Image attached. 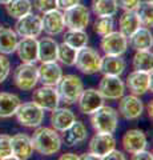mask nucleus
<instances>
[{
  "label": "nucleus",
  "instance_id": "nucleus-36",
  "mask_svg": "<svg viewBox=\"0 0 153 160\" xmlns=\"http://www.w3.org/2000/svg\"><path fill=\"white\" fill-rule=\"evenodd\" d=\"M16 159L12 155L11 148V136L9 135H0V160H11Z\"/></svg>",
  "mask_w": 153,
  "mask_h": 160
},
{
  "label": "nucleus",
  "instance_id": "nucleus-27",
  "mask_svg": "<svg viewBox=\"0 0 153 160\" xmlns=\"http://www.w3.org/2000/svg\"><path fill=\"white\" fill-rule=\"evenodd\" d=\"M22 100L16 93L0 92V118L8 119L15 116L16 109L20 106Z\"/></svg>",
  "mask_w": 153,
  "mask_h": 160
},
{
  "label": "nucleus",
  "instance_id": "nucleus-25",
  "mask_svg": "<svg viewBox=\"0 0 153 160\" xmlns=\"http://www.w3.org/2000/svg\"><path fill=\"white\" fill-rule=\"evenodd\" d=\"M63 133H64V142H65L67 146L75 147V146H79L80 143L85 142V139L88 136V129L83 122L75 120L71 124V127Z\"/></svg>",
  "mask_w": 153,
  "mask_h": 160
},
{
  "label": "nucleus",
  "instance_id": "nucleus-22",
  "mask_svg": "<svg viewBox=\"0 0 153 160\" xmlns=\"http://www.w3.org/2000/svg\"><path fill=\"white\" fill-rule=\"evenodd\" d=\"M128 46L135 51L151 49L153 46V35L151 32V28L140 27L136 32H133L128 38Z\"/></svg>",
  "mask_w": 153,
  "mask_h": 160
},
{
  "label": "nucleus",
  "instance_id": "nucleus-45",
  "mask_svg": "<svg viewBox=\"0 0 153 160\" xmlns=\"http://www.w3.org/2000/svg\"><path fill=\"white\" fill-rule=\"evenodd\" d=\"M146 108H148V116H149V119L152 120V119H153V112H152V108H153V102H152V100H151L149 103H148Z\"/></svg>",
  "mask_w": 153,
  "mask_h": 160
},
{
  "label": "nucleus",
  "instance_id": "nucleus-13",
  "mask_svg": "<svg viewBox=\"0 0 153 160\" xmlns=\"http://www.w3.org/2000/svg\"><path fill=\"white\" fill-rule=\"evenodd\" d=\"M100 48L104 52V55L122 56L128 49V39L118 31H112L101 36Z\"/></svg>",
  "mask_w": 153,
  "mask_h": 160
},
{
  "label": "nucleus",
  "instance_id": "nucleus-4",
  "mask_svg": "<svg viewBox=\"0 0 153 160\" xmlns=\"http://www.w3.org/2000/svg\"><path fill=\"white\" fill-rule=\"evenodd\" d=\"M15 116H16V120L20 126L26 128H36L41 126V123L44 122L45 112H44L43 108H40L33 102H28V103H20V106L16 109Z\"/></svg>",
  "mask_w": 153,
  "mask_h": 160
},
{
  "label": "nucleus",
  "instance_id": "nucleus-18",
  "mask_svg": "<svg viewBox=\"0 0 153 160\" xmlns=\"http://www.w3.org/2000/svg\"><path fill=\"white\" fill-rule=\"evenodd\" d=\"M121 144L124 151L129 155H133L139 151L145 149L148 146V139L144 131L141 129H128V131L122 135Z\"/></svg>",
  "mask_w": 153,
  "mask_h": 160
},
{
  "label": "nucleus",
  "instance_id": "nucleus-35",
  "mask_svg": "<svg viewBox=\"0 0 153 160\" xmlns=\"http://www.w3.org/2000/svg\"><path fill=\"white\" fill-rule=\"evenodd\" d=\"M112 31H115V19H113V16L97 18L96 22L93 23V32L98 36H104V35Z\"/></svg>",
  "mask_w": 153,
  "mask_h": 160
},
{
  "label": "nucleus",
  "instance_id": "nucleus-43",
  "mask_svg": "<svg viewBox=\"0 0 153 160\" xmlns=\"http://www.w3.org/2000/svg\"><path fill=\"white\" fill-rule=\"evenodd\" d=\"M79 160L80 159V156L79 155H76V153H72V152H68V153H64V155H61L60 156V160Z\"/></svg>",
  "mask_w": 153,
  "mask_h": 160
},
{
  "label": "nucleus",
  "instance_id": "nucleus-14",
  "mask_svg": "<svg viewBox=\"0 0 153 160\" xmlns=\"http://www.w3.org/2000/svg\"><path fill=\"white\" fill-rule=\"evenodd\" d=\"M37 76L39 83H41L43 86L56 87L63 78L61 66L57 63V60L56 62H43L37 67Z\"/></svg>",
  "mask_w": 153,
  "mask_h": 160
},
{
  "label": "nucleus",
  "instance_id": "nucleus-40",
  "mask_svg": "<svg viewBox=\"0 0 153 160\" xmlns=\"http://www.w3.org/2000/svg\"><path fill=\"white\" fill-rule=\"evenodd\" d=\"M105 160H124L125 159V153L122 151H118V149L113 148L109 153H107L104 156Z\"/></svg>",
  "mask_w": 153,
  "mask_h": 160
},
{
  "label": "nucleus",
  "instance_id": "nucleus-29",
  "mask_svg": "<svg viewBox=\"0 0 153 160\" xmlns=\"http://www.w3.org/2000/svg\"><path fill=\"white\" fill-rule=\"evenodd\" d=\"M91 11L96 18L115 16L118 11L116 0H92Z\"/></svg>",
  "mask_w": 153,
  "mask_h": 160
},
{
  "label": "nucleus",
  "instance_id": "nucleus-46",
  "mask_svg": "<svg viewBox=\"0 0 153 160\" xmlns=\"http://www.w3.org/2000/svg\"><path fill=\"white\" fill-rule=\"evenodd\" d=\"M8 2H11V0H0V4H2V6H6Z\"/></svg>",
  "mask_w": 153,
  "mask_h": 160
},
{
  "label": "nucleus",
  "instance_id": "nucleus-23",
  "mask_svg": "<svg viewBox=\"0 0 153 160\" xmlns=\"http://www.w3.org/2000/svg\"><path fill=\"white\" fill-rule=\"evenodd\" d=\"M127 68V62L122 56H113V55H104L101 58L100 72L103 75L111 76H121Z\"/></svg>",
  "mask_w": 153,
  "mask_h": 160
},
{
  "label": "nucleus",
  "instance_id": "nucleus-1",
  "mask_svg": "<svg viewBox=\"0 0 153 160\" xmlns=\"http://www.w3.org/2000/svg\"><path fill=\"white\" fill-rule=\"evenodd\" d=\"M33 151L43 156H52L61 149L63 140L56 129L51 127H36L35 132L31 136Z\"/></svg>",
  "mask_w": 153,
  "mask_h": 160
},
{
  "label": "nucleus",
  "instance_id": "nucleus-21",
  "mask_svg": "<svg viewBox=\"0 0 153 160\" xmlns=\"http://www.w3.org/2000/svg\"><path fill=\"white\" fill-rule=\"evenodd\" d=\"M17 58L22 63H32L39 62L37 55V39L35 38H22L17 42L16 51Z\"/></svg>",
  "mask_w": 153,
  "mask_h": 160
},
{
  "label": "nucleus",
  "instance_id": "nucleus-9",
  "mask_svg": "<svg viewBox=\"0 0 153 160\" xmlns=\"http://www.w3.org/2000/svg\"><path fill=\"white\" fill-rule=\"evenodd\" d=\"M125 83L120 76L103 75L97 91L104 100H118L125 93Z\"/></svg>",
  "mask_w": 153,
  "mask_h": 160
},
{
  "label": "nucleus",
  "instance_id": "nucleus-20",
  "mask_svg": "<svg viewBox=\"0 0 153 160\" xmlns=\"http://www.w3.org/2000/svg\"><path fill=\"white\" fill-rule=\"evenodd\" d=\"M51 126L53 129H56L57 132H65L68 128L71 127V124L76 120L75 112L71 108L67 107H57L51 111Z\"/></svg>",
  "mask_w": 153,
  "mask_h": 160
},
{
  "label": "nucleus",
  "instance_id": "nucleus-15",
  "mask_svg": "<svg viewBox=\"0 0 153 160\" xmlns=\"http://www.w3.org/2000/svg\"><path fill=\"white\" fill-rule=\"evenodd\" d=\"M76 103H77V107L81 113L91 115L104 104V99H103V96L97 89H95V88L85 89L84 88Z\"/></svg>",
  "mask_w": 153,
  "mask_h": 160
},
{
  "label": "nucleus",
  "instance_id": "nucleus-33",
  "mask_svg": "<svg viewBox=\"0 0 153 160\" xmlns=\"http://www.w3.org/2000/svg\"><path fill=\"white\" fill-rule=\"evenodd\" d=\"M77 56V49L69 47L65 43L59 44L57 47V60L67 67H73Z\"/></svg>",
  "mask_w": 153,
  "mask_h": 160
},
{
  "label": "nucleus",
  "instance_id": "nucleus-39",
  "mask_svg": "<svg viewBox=\"0 0 153 160\" xmlns=\"http://www.w3.org/2000/svg\"><path fill=\"white\" fill-rule=\"evenodd\" d=\"M117 7L122 11H136L140 6L141 0H116Z\"/></svg>",
  "mask_w": 153,
  "mask_h": 160
},
{
  "label": "nucleus",
  "instance_id": "nucleus-6",
  "mask_svg": "<svg viewBox=\"0 0 153 160\" xmlns=\"http://www.w3.org/2000/svg\"><path fill=\"white\" fill-rule=\"evenodd\" d=\"M101 55L98 53L95 48L91 47H83L77 49V56L75 66L81 73L85 75H93L100 72V66H101Z\"/></svg>",
  "mask_w": 153,
  "mask_h": 160
},
{
  "label": "nucleus",
  "instance_id": "nucleus-34",
  "mask_svg": "<svg viewBox=\"0 0 153 160\" xmlns=\"http://www.w3.org/2000/svg\"><path fill=\"white\" fill-rule=\"evenodd\" d=\"M137 15H139V19L141 22V27L145 28H152L153 27V4L152 2H145L140 3V6L136 9Z\"/></svg>",
  "mask_w": 153,
  "mask_h": 160
},
{
  "label": "nucleus",
  "instance_id": "nucleus-5",
  "mask_svg": "<svg viewBox=\"0 0 153 160\" xmlns=\"http://www.w3.org/2000/svg\"><path fill=\"white\" fill-rule=\"evenodd\" d=\"M13 84L20 91H32L37 86V67L32 63H22L13 69Z\"/></svg>",
  "mask_w": 153,
  "mask_h": 160
},
{
  "label": "nucleus",
  "instance_id": "nucleus-7",
  "mask_svg": "<svg viewBox=\"0 0 153 160\" xmlns=\"http://www.w3.org/2000/svg\"><path fill=\"white\" fill-rule=\"evenodd\" d=\"M63 16L68 29H85L91 22L89 8L80 3L63 11Z\"/></svg>",
  "mask_w": 153,
  "mask_h": 160
},
{
  "label": "nucleus",
  "instance_id": "nucleus-12",
  "mask_svg": "<svg viewBox=\"0 0 153 160\" xmlns=\"http://www.w3.org/2000/svg\"><path fill=\"white\" fill-rule=\"evenodd\" d=\"M144 112V103L137 95H122L118 99V115L125 120H137Z\"/></svg>",
  "mask_w": 153,
  "mask_h": 160
},
{
  "label": "nucleus",
  "instance_id": "nucleus-17",
  "mask_svg": "<svg viewBox=\"0 0 153 160\" xmlns=\"http://www.w3.org/2000/svg\"><path fill=\"white\" fill-rule=\"evenodd\" d=\"M89 152L96 155L98 159H104L107 153H109L113 148H116V139L111 133L96 132L89 140Z\"/></svg>",
  "mask_w": 153,
  "mask_h": 160
},
{
  "label": "nucleus",
  "instance_id": "nucleus-2",
  "mask_svg": "<svg viewBox=\"0 0 153 160\" xmlns=\"http://www.w3.org/2000/svg\"><path fill=\"white\" fill-rule=\"evenodd\" d=\"M91 124L96 132L113 135L118 127V112L109 106H103L91 113Z\"/></svg>",
  "mask_w": 153,
  "mask_h": 160
},
{
  "label": "nucleus",
  "instance_id": "nucleus-41",
  "mask_svg": "<svg viewBox=\"0 0 153 160\" xmlns=\"http://www.w3.org/2000/svg\"><path fill=\"white\" fill-rule=\"evenodd\" d=\"M79 3H80V0H57V8L60 11H65V9L76 6Z\"/></svg>",
  "mask_w": 153,
  "mask_h": 160
},
{
  "label": "nucleus",
  "instance_id": "nucleus-37",
  "mask_svg": "<svg viewBox=\"0 0 153 160\" xmlns=\"http://www.w3.org/2000/svg\"><path fill=\"white\" fill-rule=\"evenodd\" d=\"M32 8H35L39 13H45L53 9H57V0H33Z\"/></svg>",
  "mask_w": 153,
  "mask_h": 160
},
{
  "label": "nucleus",
  "instance_id": "nucleus-47",
  "mask_svg": "<svg viewBox=\"0 0 153 160\" xmlns=\"http://www.w3.org/2000/svg\"><path fill=\"white\" fill-rule=\"evenodd\" d=\"M148 2H152V0H148Z\"/></svg>",
  "mask_w": 153,
  "mask_h": 160
},
{
  "label": "nucleus",
  "instance_id": "nucleus-28",
  "mask_svg": "<svg viewBox=\"0 0 153 160\" xmlns=\"http://www.w3.org/2000/svg\"><path fill=\"white\" fill-rule=\"evenodd\" d=\"M19 36L12 28L0 27V53L12 55L16 51Z\"/></svg>",
  "mask_w": 153,
  "mask_h": 160
},
{
  "label": "nucleus",
  "instance_id": "nucleus-38",
  "mask_svg": "<svg viewBox=\"0 0 153 160\" xmlns=\"http://www.w3.org/2000/svg\"><path fill=\"white\" fill-rule=\"evenodd\" d=\"M11 73V63L7 59V55L0 53V84L4 83Z\"/></svg>",
  "mask_w": 153,
  "mask_h": 160
},
{
  "label": "nucleus",
  "instance_id": "nucleus-32",
  "mask_svg": "<svg viewBox=\"0 0 153 160\" xmlns=\"http://www.w3.org/2000/svg\"><path fill=\"white\" fill-rule=\"evenodd\" d=\"M132 66L133 69L137 71H145L152 72L153 67V55L151 49H144V51H136L132 59Z\"/></svg>",
  "mask_w": 153,
  "mask_h": 160
},
{
  "label": "nucleus",
  "instance_id": "nucleus-26",
  "mask_svg": "<svg viewBox=\"0 0 153 160\" xmlns=\"http://www.w3.org/2000/svg\"><path fill=\"white\" fill-rule=\"evenodd\" d=\"M141 27V22L136 11H124L118 19V32L128 39Z\"/></svg>",
  "mask_w": 153,
  "mask_h": 160
},
{
  "label": "nucleus",
  "instance_id": "nucleus-3",
  "mask_svg": "<svg viewBox=\"0 0 153 160\" xmlns=\"http://www.w3.org/2000/svg\"><path fill=\"white\" fill-rule=\"evenodd\" d=\"M56 89L60 102H64L65 104H75L83 92L84 84L83 80L76 75H63V78L56 86Z\"/></svg>",
  "mask_w": 153,
  "mask_h": 160
},
{
  "label": "nucleus",
  "instance_id": "nucleus-10",
  "mask_svg": "<svg viewBox=\"0 0 153 160\" xmlns=\"http://www.w3.org/2000/svg\"><path fill=\"white\" fill-rule=\"evenodd\" d=\"M32 91V102L37 104L40 108H43L44 111L51 112L52 109L57 108L60 104V98H59L56 87L43 86L41 84V87H35Z\"/></svg>",
  "mask_w": 153,
  "mask_h": 160
},
{
  "label": "nucleus",
  "instance_id": "nucleus-8",
  "mask_svg": "<svg viewBox=\"0 0 153 160\" xmlns=\"http://www.w3.org/2000/svg\"><path fill=\"white\" fill-rule=\"evenodd\" d=\"M13 31L16 32L19 38H40V35L43 33L41 16L37 13L29 12L26 16L16 19Z\"/></svg>",
  "mask_w": 153,
  "mask_h": 160
},
{
  "label": "nucleus",
  "instance_id": "nucleus-31",
  "mask_svg": "<svg viewBox=\"0 0 153 160\" xmlns=\"http://www.w3.org/2000/svg\"><path fill=\"white\" fill-rule=\"evenodd\" d=\"M88 38L89 36L85 32V29H68L64 33L63 43L68 44L69 47L75 49H80L88 44Z\"/></svg>",
  "mask_w": 153,
  "mask_h": 160
},
{
  "label": "nucleus",
  "instance_id": "nucleus-30",
  "mask_svg": "<svg viewBox=\"0 0 153 160\" xmlns=\"http://www.w3.org/2000/svg\"><path fill=\"white\" fill-rule=\"evenodd\" d=\"M4 7H6L7 15L12 19H20L27 13L32 12L31 0H11Z\"/></svg>",
  "mask_w": 153,
  "mask_h": 160
},
{
  "label": "nucleus",
  "instance_id": "nucleus-24",
  "mask_svg": "<svg viewBox=\"0 0 153 160\" xmlns=\"http://www.w3.org/2000/svg\"><path fill=\"white\" fill-rule=\"evenodd\" d=\"M59 43L52 36L41 38L37 40V55L39 62H56L57 60Z\"/></svg>",
  "mask_w": 153,
  "mask_h": 160
},
{
  "label": "nucleus",
  "instance_id": "nucleus-11",
  "mask_svg": "<svg viewBox=\"0 0 153 160\" xmlns=\"http://www.w3.org/2000/svg\"><path fill=\"white\" fill-rule=\"evenodd\" d=\"M125 88L137 96H142L146 92H152V72L133 69L125 79Z\"/></svg>",
  "mask_w": 153,
  "mask_h": 160
},
{
  "label": "nucleus",
  "instance_id": "nucleus-44",
  "mask_svg": "<svg viewBox=\"0 0 153 160\" xmlns=\"http://www.w3.org/2000/svg\"><path fill=\"white\" fill-rule=\"evenodd\" d=\"M80 159H83V160H98V158L96 156V155H93L92 152H88V153H83L81 156H80Z\"/></svg>",
  "mask_w": 153,
  "mask_h": 160
},
{
  "label": "nucleus",
  "instance_id": "nucleus-42",
  "mask_svg": "<svg viewBox=\"0 0 153 160\" xmlns=\"http://www.w3.org/2000/svg\"><path fill=\"white\" fill-rule=\"evenodd\" d=\"M152 152L149 151H146V149H142V151H139V152H136V153H133L132 155V159L133 160H142V159H145V160H152Z\"/></svg>",
  "mask_w": 153,
  "mask_h": 160
},
{
  "label": "nucleus",
  "instance_id": "nucleus-19",
  "mask_svg": "<svg viewBox=\"0 0 153 160\" xmlns=\"http://www.w3.org/2000/svg\"><path fill=\"white\" fill-rule=\"evenodd\" d=\"M11 148L12 155L17 160H27L33 155L32 140L27 133H16L11 136Z\"/></svg>",
  "mask_w": 153,
  "mask_h": 160
},
{
  "label": "nucleus",
  "instance_id": "nucleus-16",
  "mask_svg": "<svg viewBox=\"0 0 153 160\" xmlns=\"http://www.w3.org/2000/svg\"><path fill=\"white\" fill-rule=\"evenodd\" d=\"M41 27H43V32H45L48 36L55 38L57 35L63 33L64 29H65L63 11H60V9L57 8V9H53V11L43 13Z\"/></svg>",
  "mask_w": 153,
  "mask_h": 160
}]
</instances>
